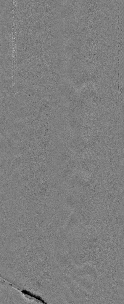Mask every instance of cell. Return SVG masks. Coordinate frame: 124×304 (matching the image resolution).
Segmentation results:
<instances>
[{
    "label": "cell",
    "mask_w": 124,
    "mask_h": 304,
    "mask_svg": "<svg viewBox=\"0 0 124 304\" xmlns=\"http://www.w3.org/2000/svg\"><path fill=\"white\" fill-rule=\"evenodd\" d=\"M1 278V281H3L4 283L9 285L10 286L13 287V288L20 292L22 294L24 295V296L27 298L29 300L36 301L37 302H40L41 303H44L43 301L40 298H39L38 297H37L36 296L32 294L27 290L21 289L20 287H18L14 284H13Z\"/></svg>",
    "instance_id": "cell-1"
}]
</instances>
